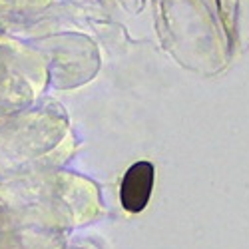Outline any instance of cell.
Here are the masks:
<instances>
[{
	"instance_id": "1",
	"label": "cell",
	"mask_w": 249,
	"mask_h": 249,
	"mask_svg": "<svg viewBox=\"0 0 249 249\" xmlns=\"http://www.w3.org/2000/svg\"><path fill=\"white\" fill-rule=\"evenodd\" d=\"M156 170L150 161H136L126 172L120 188V201L130 213H140L146 210L154 190Z\"/></svg>"
}]
</instances>
